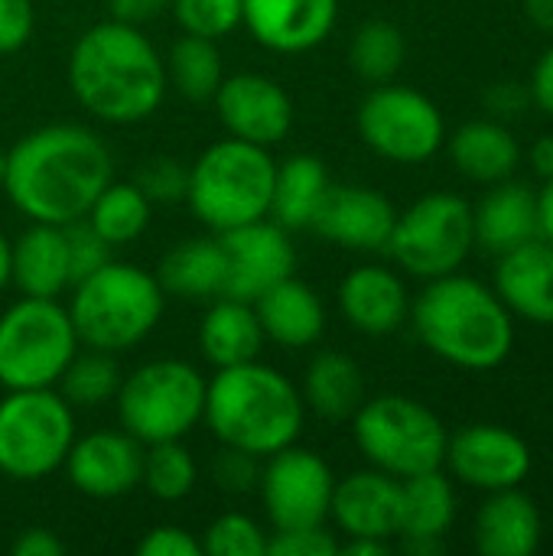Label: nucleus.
Wrapping results in <instances>:
<instances>
[{
    "mask_svg": "<svg viewBox=\"0 0 553 556\" xmlns=\"http://www.w3.org/2000/svg\"><path fill=\"white\" fill-rule=\"evenodd\" d=\"M111 173L114 163L98 134L78 124H49L13 143L3 192L29 222L72 225L88 215Z\"/></svg>",
    "mask_w": 553,
    "mask_h": 556,
    "instance_id": "1",
    "label": "nucleus"
},
{
    "mask_svg": "<svg viewBox=\"0 0 553 556\" xmlns=\"http://www.w3.org/2000/svg\"><path fill=\"white\" fill-rule=\"evenodd\" d=\"M75 101L104 124H140L166 98V65L140 26L104 20L78 36L68 55Z\"/></svg>",
    "mask_w": 553,
    "mask_h": 556,
    "instance_id": "2",
    "label": "nucleus"
},
{
    "mask_svg": "<svg viewBox=\"0 0 553 556\" xmlns=\"http://www.w3.org/2000/svg\"><path fill=\"white\" fill-rule=\"evenodd\" d=\"M411 323L437 358L466 371H492L515 349L512 309L492 287L456 270L424 287L411 303Z\"/></svg>",
    "mask_w": 553,
    "mask_h": 556,
    "instance_id": "3",
    "label": "nucleus"
},
{
    "mask_svg": "<svg viewBox=\"0 0 553 556\" xmlns=\"http://www.w3.org/2000/svg\"><path fill=\"white\" fill-rule=\"evenodd\" d=\"M303 410L306 407L293 381L254 358L244 365L215 368L205 384L202 420L222 446L264 459L300 440Z\"/></svg>",
    "mask_w": 553,
    "mask_h": 556,
    "instance_id": "4",
    "label": "nucleus"
},
{
    "mask_svg": "<svg viewBox=\"0 0 553 556\" xmlns=\"http://www.w3.org/2000/svg\"><path fill=\"white\" fill-rule=\"evenodd\" d=\"M65 309L85 349L117 355L140 345L160 326L166 293L150 270L108 261L72 287V303Z\"/></svg>",
    "mask_w": 553,
    "mask_h": 556,
    "instance_id": "5",
    "label": "nucleus"
},
{
    "mask_svg": "<svg viewBox=\"0 0 553 556\" xmlns=\"http://www.w3.org/2000/svg\"><path fill=\"white\" fill-rule=\"evenodd\" d=\"M274 156L267 147L228 137L202 150L189 166L186 202L215 235L267 218L274 189Z\"/></svg>",
    "mask_w": 553,
    "mask_h": 556,
    "instance_id": "6",
    "label": "nucleus"
},
{
    "mask_svg": "<svg viewBox=\"0 0 553 556\" xmlns=\"http://www.w3.org/2000/svg\"><path fill=\"white\" fill-rule=\"evenodd\" d=\"M352 437L368 466L394 479L443 469L450 440L443 420L427 404L404 394H381L362 401L352 417Z\"/></svg>",
    "mask_w": 553,
    "mask_h": 556,
    "instance_id": "7",
    "label": "nucleus"
},
{
    "mask_svg": "<svg viewBox=\"0 0 553 556\" xmlns=\"http://www.w3.org/2000/svg\"><path fill=\"white\" fill-rule=\"evenodd\" d=\"M205 378L179 362L156 358L121 378L117 388V420L137 443H169L183 440L205 414Z\"/></svg>",
    "mask_w": 553,
    "mask_h": 556,
    "instance_id": "8",
    "label": "nucleus"
},
{
    "mask_svg": "<svg viewBox=\"0 0 553 556\" xmlns=\"http://www.w3.org/2000/svg\"><path fill=\"white\" fill-rule=\"evenodd\" d=\"M78 345L65 306L23 296L0 316V384L7 391L55 388Z\"/></svg>",
    "mask_w": 553,
    "mask_h": 556,
    "instance_id": "9",
    "label": "nucleus"
},
{
    "mask_svg": "<svg viewBox=\"0 0 553 556\" xmlns=\"http://www.w3.org/2000/svg\"><path fill=\"white\" fill-rule=\"evenodd\" d=\"M75 443L72 404L55 388L10 391L0 401V472L36 482L62 469Z\"/></svg>",
    "mask_w": 553,
    "mask_h": 556,
    "instance_id": "10",
    "label": "nucleus"
},
{
    "mask_svg": "<svg viewBox=\"0 0 553 556\" xmlns=\"http://www.w3.org/2000/svg\"><path fill=\"white\" fill-rule=\"evenodd\" d=\"M476 248L473 205L456 192H427L394 218L385 251L414 277L437 280L463 267Z\"/></svg>",
    "mask_w": 553,
    "mask_h": 556,
    "instance_id": "11",
    "label": "nucleus"
},
{
    "mask_svg": "<svg viewBox=\"0 0 553 556\" xmlns=\"http://www.w3.org/2000/svg\"><path fill=\"white\" fill-rule=\"evenodd\" d=\"M368 150L391 163H424L447 143L440 108L407 85H378L365 94L355 114Z\"/></svg>",
    "mask_w": 553,
    "mask_h": 556,
    "instance_id": "12",
    "label": "nucleus"
},
{
    "mask_svg": "<svg viewBox=\"0 0 553 556\" xmlns=\"http://www.w3.org/2000/svg\"><path fill=\"white\" fill-rule=\"evenodd\" d=\"M261 463L257 492L274 531L326 525L336 476L319 453L290 443Z\"/></svg>",
    "mask_w": 553,
    "mask_h": 556,
    "instance_id": "13",
    "label": "nucleus"
},
{
    "mask_svg": "<svg viewBox=\"0 0 553 556\" xmlns=\"http://www.w3.org/2000/svg\"><path fill=\"white\" fill-rule=\"evenodd\" d=\"M443 466H450L453 479L479 492L518 489L531 472L528 443L499 424H473L447 440Z\"/></svg>",
    "mask_w": 553,
    "mask_h": 556,
    "instance_id": "14",
    "label": "nucleus"
},
{
    "mask_svg": "<svg viewBox=\"0 0 553 556\" xmlns=\"http://www.w3.org/2000/svg\"><path fill=\"white\" fill-rule=\"evenodd\" d=\"M225 248V293L231 300L254 303L267 287L293 274L297 251L287 238V228L277 222L257 218L248 225H238L231 231H222Z\"/></svg>",
    "mask_w": 553,
    "mask_h": 556,
    "instance_id": "15",
    "label": "nucleus"
},
{
    "mask_svg": "<svg viewBox=\"0 0 553 556\" xmlns=\"http://www.w3.org/2000/svg\"><path fill=\"white\" fill-rule=\"evenodd\" d=\"M212 101L228 137H238L257 147L280 143L293 127L290 94L280 88V81L257 75V72H238V75L222 78Z\"/></svg>",
    "mask_w": 553,
    "mask_h": 556,
    "instance_id": "16",
    "label": "nucleus"
},
{
    "mask_svg": "<svg viewBox=\"0 0 553 556\" xmlns=\"http://www.w3.org/2000/svg\"><path fill=\"white\" fill-rule=\"evenodd\" d=\"M62 466L72 489L81 495L121 498L140 485L143 443H137L127 430H98L75 440Z\"/></svg>",
    "mask_w": 553,
    "mask_h": 556,
    "instance_id": "17",
    "label": "nucleus"
},
{
    "mask_svg": "<svg viewBox=\"0 0 553 556\" xmlns=\"http://www.w3.org/2000/svg\"><path fill=\"white\" fill-rule=\"evenodd\" d=\"M394 218V205L378 189L329 186L310 222V231L349 251H385Z\"/></svg>",
    "mask_w": 553,
    "mask_h": 556,
    "instance_id": "18",
    "label": "nucleus"
},
{
    "mask_svg": "<svg viewBox=\"0 0 553 556\" xmlns=\"http://www.w3.org/2000/svg\"><path fill=\"white\" fill-rule=\"evenodd\" d=\"M339 0H241V26L271 52H310L332 33Z\"/></svg>",
    "mask_w": 553,
    "mask_h": 556,
    "instance_id": "19",
    "label": "nucleus"
},
{
    "mask_svg": "<svg viewBox=\"0 0 553 556\" xmlns=\"http://www.w3.org/2000/svg\"><path fill=\"white\" fill-rule=\"evenodd\" d=\"M329 518L345 538L394 541L401 531V479L381 469H362L336 482Z\"/></svg>",
    "mask_w": 553,
    "mask_h": 556,
    "instance_id": "20",
    "label": "nucleus"
},
{
    "mask_svg": "<svg viewBox=\"0 0 553 556\" xmlns=\"http://www.w3.org/2000/svg\"><path fill=\"white\" fill-rule=\"evenodd\" d=\"M339 309L355 332L391 336L407 323L411 296L394 270L365 264L339 283Z\"/></svg>",
    "mask_w": 553,
    "mask_h": 556,
    "instance_id": "21",
    "label": "nucleus"
},
{
    "mask_svg": "<svg viewBox=\"0 0 553 556\" xmlns=\"http://www.w3.org/2000/svg\"><path fill=\"white\" fill-rule=\"evenodd\" d=\"M495 293L512 309L538 326H553V244L535 238L499 257Z\"/></svg>",
    "mask_w": 553,
    "mask_h": 556,
    "instance_id": "22",
    "label": "nucleus"
},
{
    "mask_svg": "<svg viewBox=\"0 0 553 556\" xmlns=\"http://www.w3.org/2000/svg\"><path fill=\"white\" fill-rule=\"evenodd\" d=\"M473 231L476 244L495 257L541 238L538 225V192L528 182L502 179L492 182V192L473 208Z\"/></svg>",
    "mask_w": 553,
    "mask_h": 556,
    "instance_id": "23",
    "label": "nucleus"
},
{
    "mask_svg": "<svg viewBox=\"0 0 553 556\" xmlns=\"http://www.w3.org/2000/svg\"><path fill=\"white\" fill-rule=\"evenodd\" d=\"M541 511L521 489L489 492L473 525V541L482 556H531L541 547Z\"/></svg>",
    "mask_w": 553,
    "mask_h": 556,
    "instance_id": "24",
    "label": "nucleus"
},
{
    "mask_svg": "<svg viewBox=\"0 0 553 556\" xmlns=\"http://www.w3.org/2000/svg\"><path fill=\"white\" fill-rule=\"evenodd\" d=\"M251 306L257 313L264 339L280 349H310L326 332V309L319 296L293 274L267 287Z\"/></svg>",
    "mask_w": 553,
    "mask_h": 556,
    "instance_id": "25",
    "label": "nucleus"
},
{
    "mask_svg": "<svg viewBox=\"0 0 553 556\" xmlns=\"http://www.w3.org/2000/svg\"><path fill=\"white\" fill-rule=\"evenodd\" d=\"M10 283H16L23 296H39V300H55L65 290H72L62 225L33 222L10 244Z\"/></svg>",
    "mask_w": 553,
    "mask_h": 556,
    "instance_id": "26",
    "label": "nucleus"
},
{
    "mask_svg": "<svg viewBox=\"0 0 553 556\" xmlns=\"http://www.w3.org/2000/svg\"><path fill=\"white\" fill-rule=\"evenodd\" d=\"M225 248L222 238H189L169 248L156 267V283L166 296L212 303L225 293Z\"/></svg>",
    "mask_w": 553,
    "mask_h": 556,
    "instance_id": "27",
    "label": "nucleus"
},
{
    "mask_svg": "<svg viewBox=\"0 0 553 556\" xmlns=\"http://www.w3.org/2000/svg\"><path fill=\"white\" fill-rule=\"evenodd\" d=\"M264 329L257 323V313L244 300L218 296L202 316L199 326V349L202 358L212 368H231L254 362L264 349Z\"/></svg>",
    "mask_w": 553,
    "mask_h": 556,
    "instance_id": "28",
    "label": "nucleus"
},
{
    "mask_svg": "<svg viewBox=\"0 0 553 556\" xmlns=\"http://www.w3.org/2000/svg\"><path fill=\"white\" fill-rule=\"evenodd\" d=\"M447 143H450L453 166L466 179L482 186L512 179L521 163L518 137L499 121H469Z\"/></svg>",
    "mask_w": 553,
    "mask_h": 556,
    "instance_id": "29",
    "label": "nucleus"
},
{
    "mask_svg": "<svg viewBox=\"0 0 553 556\" xmlns=\"http://www.w3.org/2000/svg\"><path fill=\"white\" fill-rule=\"evenodd\" d=\"M326 163L310 153H293L274 166V189H271V212L267 218L287 231L310 228L326 189H329Z\"/></svg>",
    "mask_w": 553,
    "mask_h": 556,
    "instance_id": "30",
    "label": "nucleus"
},
{
    "mask_svg": "<svg viewBox=\"0 0 553 556\" xmlns=\"http://www.w3.org/2000/svg\"><path fill=\"white\" fill-rule=\"evenodd\" d=\"M300 397L303 407L323 420H352L365 401V375L355 358L342 352H319L306 365Z\"/></svg>",
    "mask_w": 553,
    "mask_h": 556,
    "instance_id": "31",
    "label": "nucleus"
},
{
    "mask_svg": "<svg viewBox=\"0 0 553 556\" xmlns=\"http://www.w3.org/2000/svg\"><path fill=\"white\" fill-rule=\"evenodd\" d=\"M453 521L456 492L440 469L401 479V541H443Z\"/></svg>",
    "mask_w": 553,
    "mask_h": 556,
    "instance_id": "32",
    "label": "nucleus"
},
{
    "mask_svg": "<svg viewBox=\"0 0 553 556\" xmlns=\"http://www.w3.org/2000/svg\"><path fill=\"white\" fill-rule=\"evenodd\" d=\"M150 212H153V202L137 189V182H108L98 199L91 202L85 222L111 244V248H121V244H134L147 225H150Z\"/></svg>",
    "mask_w": 553,
    "mask_h": 556,
    "instance_id": "33",
    "label": "nucleus"
},
{
    "mask_svg": "<svg viewBox=\"0 0 553 556\" xmlns=\"http://www.w3.org/2000/svg\"><path fill=\"white\" fill-rule=\"evenodd\" d=\"M166 85H173L186 101H212L222 85V52L215 39L183 33L166 55Z\"/></svg>",
    "mask_w": 553,
    "mask_h": 556,
    "instance_id": "34",
    "label": "nucleus"
},
{
    "mask_svg": "<svg viewBox=\"0 0 553 556\" xmlns=\"http://www.w3.org/2000/svg\"><path fill=\"white\" fill-rule=\"evenodd\" d=\"M404 55H407L404 33L394 23H388V20H368V23H362L355 29V36H352V46H349L352 72L362 81H372V85L391 81L401 72Z\"/></svg>",
    "mask_w": 553,
    "mask_h": 556,
    "instance_id": "35",
    "label": "nucleus"
},
{
    "mask_svg": "<svg viewBox=\"0 0 553 556\" xmlns=\"http://www.w3.org/2000/svg\"><path fill=\"white\" fill-rule=\"evenodd\" d=\"M55 388L72 407L91 410V407H101L117 397L121 368H117L114 355H108V352H98V349L75 352V358L65 365Z\"/></svg>",
    "mask_w": 553,
    "mask_h": 556,
    "instance_id": "36",
    "label": "nucleus"
},
{
    "mask_svg": "<svg viewBox=\"0 0 553 556\" xmlns=\"http://www.w3.org/2000/svg\"><path fill=\"white\" fill-rule=\"evenodd\" d=\"M199 482V466L192 453L179 443H150L143 446V466H140V485L160 498V502H183L192 495Z\"/></svg>",
    "mask_w": 553,
    "mask_h": 556,
    "instance_id": "37",
    "label": "nucleus"
},
{
    "mask_svg": "<svg viewBox=\"0 0 553 556\" xmlns=\"http://www.w3.org/2000/svg\"><path fill=\"white\" fill-rule=\"evenodd\" d=\"M202 541V554L209 556H264L267 554V534L261 531V525L241 511H228L222 518H215Z\"/></svg>",
    "mask_w": 553,
    "mask_h": 556,
    "instance_id": "38",
    "label": "nucleus"
},
{
    "mask_svg": "<svg viewBox=\"0 0 553 556\" xmlns=\"http://www.w3.org/2000/svg\"><path fill=\"white\" fill-rule=\"evenodd\" d=\"M169 13L183 33L215 42L241 26V0H173Z\"/></svg>",
    "mask_w": 553,
    "mask_h": 556,
    "instance_id": "39",
    "label": "nucleus"
},
{
    "mask_svg": "<svg viewBox=\"0 0 553 556\" xmlns=\"http://www.w3.org/2000/svg\"><path fill=\"white\" fill-rule=\"evenodd\" d=\"M134 182L153 205H176V202H186L189 166L173 156H153L140 166Z\"/></svg>",
    "mask_w": 553,
    "mask_h": 556,
    "instance_id": "40",
    "label": "nucleus"
},
{
    "mask_svg": "<svg viewBox=\"0 0 553 556\" xmlns=\"http://www.w3.org/2000/svg\"><path fill=\"white\" fill-rule=\"evenodd\" d=\"M65 228V248H68V274H72V287L85 277H91L95 270H101L111 261V244L85 222H72L62 225Z\"/></svg>",
    "mask_w": 553,
    "mask_h": 556,
    "instance_id": "41",
    "label": "nucleus"
},
{
    "mask_svg": "<svg viewBox=\"0 0 553 556\" xmlns=\"http://www.w3.org/2000/svg\"><path fill=\"white\" fill-rule=\"evenodd\" d=\"M257 479H261V459L244 450L222 446L218 456L212 459V482L225 495H248L257 489Z\"/></svg>",
    "mask_w": 553,
    "mask_h": 556,
    "instance_id": "42",
    "label": "nucleus"
},
{
    "mask_svg": "<svg viewBox=\"0 0 553 556\" xmlns=\"http://www.w3.org/2000/svg\"><path fill=\"white\" fill-rule=\"evenodd\" d=\"M339 541L326 525H310V528H287L274 531L267 538V556H336Z\"/></svg>",
    "mask_w": 553,
    "mask_h": 556,
    "instance_id": "43",
    "label": "nucleus"
},
{
    "mask_svg": "<svg viewBox=\"0 0 553 556\" xmlns=\"http://www.w3.org/2000/svg\"><path fill=\"white\" fill-rule=\"evenodd\" d=\"M33 0H0V55L23 49L33 36Z\"/></svg>",
    "mask_w": 553,
    "mask_h": 556,
    "instance_id": "44",
    "label": "nucleus"
},
{
    "mask_svg": "<svg viewBox=\"0 0 553 556\" xmlns=\"http://www.w3.org/2000/svg\"><path fill=\"white\" fill-rule=\"evenodd\" d=\"M140 556H205L202 554V541L192 538L189 531L176 528V525H163L143 534V541L137 544Z\"/></svg>",
    "mask_w": 553,
    "mask_h": 556,
    "instance_id": "45",
    "label": "nucleus"
},
{
    "mask_svg": "<svg viewBox=\"0 0 553 556\" xmlns=\"http://www.w3.org/2000/svg\"><path fill=\"white\" fill-rule=\"evenodd\" d=\"M486 104L499 114V117H515L531 104V88L518 85V81H499L489 88Z\"/></svg>",
    "mask_w": 553,
    "mask_h": 556,
    "instance_id": "46",
    "label": "nucleus"
},
{
    "mask_svg": "<svg viewBox=\"0 0 553 556\" xmlns=\"http://www.w3.org/2000/svg\"><path fill=\"white\" fill-rule=\"evenodd\" d=\"M173 0H108L111 20L130 23V26H143L150 20H156L163 10H169Z\"/></svg>",
    "mask_w": 553,
    "mask_h": 556,
    "instance_id": "47",
    "label": "nucleus"
},
{
    "mask_svg": "<svg viewBox=\"0 0 553 556\" xmlns=\"http://www.w3.org/2000/svg\"><path fill=\"white\" fill-rule=\"evenodd\" d=\"M65 554V544L46 531V528H29L23 531L16 541H13V556H62Z\"/></svg>",
    "mask_w": 553,
    "mask_h": 556,
    "instance_id": "48",
    "label": "nucleus"
},
{
    "mask_svg": "<svg viewBox=\"0 0 553 556\" xmlns=\"http://www.w3.org/2000/svg\"><path fill=\"white\" fill-rule=\"evenodd\" d=\"M531 101L553 117V42L544 49V55L535 65L531 75Z\"/></svg>",
    "mask_w": 553,
    "mask_h": 556,
    "instance_id": "49",
    "label": "nucleus"
},
{
    "mask_svg": "<svg viewBox=\"0 0 553 556\" xmlns=\"http://www.w3.org/2000/svg\"><path fill=\"white\" fill-rule=\"evenodd\" d=\"M391 551V541H375V538H349L339 544V554L345 556H385Z\"/></svg>",
    "mask_w": 553,
    "mask_h": 556,
    "instance_id": "50",
    "label": "nucleus"
},
{
    "mask_svg": "<svg viewBox=\"0 0 553 556\" xmlns=\"http://www.w3.org/2000/svg\"><path fill=\"white\" fill-rule=\"evenodd\" d=\"M531 166L538 176H544V182L553 179V134L541 137L535 147H531Z\"/></svg>",
    "mask_w": 553,
    "mask_h": 556,
    "instance_id": "51",
    "label": "nucleus"
},
{
    "mask_svg": "<svg viewBox=\"0 0 553 556\" xmlns=\"http://www.w3.org/2000/svg\"><path fill=\"white\" fill-rule=\"evenodd\" d=\"M538 225H541V238L553 244V179H548L544 189L538 192Z\"/></svg>",
    "mask_w": 553,
    "mask_h": 556,
    "instance_id": "52",
    "label": "nucleus"
},
{
    "mask_svg": "<svg viewBox=\"0 0 553 556\" xmlns=\"http://www.w3.org/2000/svg\"><path fill=\"white\" fill-rule=\"evenodd\" d=\"M525 13L538 29L553 33V0H525Z\"/></svg>",
    "mask_w": 553,
    "mask_h": 556,
    "instance_id": "53",
    "label": "nucleus"
},
{
    "mask_svg": "<svg viewBox=\"0 0 553 556\" xmlns=\"http://www.w3.org/2000/svg\"><path fill=\"white\" fill-rule=\"evenodd\" d=\"M404 554L411 556H437L443 554V541H401Z\"/></svg>",
    "mask_w": 553,
    "mask_h": 556,
    "instance_id": "54",
    "label": "nucleus"
},
{
    "mask_svg": "<svg viewBox=\"0 0 553 556\" xmlns=\"http://www.w3.org/2000/svg\"><path fill=\"white\" fill-rule=\"evenodd\" d=\"M10 287V241L0 235V293Z\"/></svg>",
    "mask_w": 553,
    "mask_h": 556,
    "instance_id": "55",
    "label": "nucleus"
},
{
    "mask_svg": "<svg viewBox=\"0 0 553 556\" xmlns=\"http://www.w3.org/2000/svg\"><path fill=\"white\" fill-rule=\"evenodd\" d=\"M3 169H7V156L0 153V189H3Z\"/></svg>",
    "mask_w": 553,
    "mask_h": 556,
    "instance_id": "56",
    "label": "nucleus"
}]
</instances>
